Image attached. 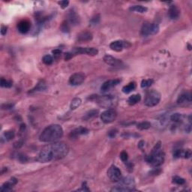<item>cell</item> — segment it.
I'll return each mask as SVG.
<instances>
[{"label": "cell", "instance_id": "6da1fadb", "mask_svg": "<svg viewBox=\"0 0 192 192\" xmlns=\"http://www.w3.org/2000/svg\"><path fill=\"white\" fill-rule=\"evenodd\" d=\"M68 151L69 149L66 143L54 142V143L48 144L42 149L38 156V161L43 163L57 161L65 158Z\"/></svg>", "mask_w": 192, "mask_h": 192}, {"label": "cell", "instance_id": "7a4b0ae2", "mask_svg": "<svg viewBox=\"0 0 192 192\" xmlns=\"http://www.w3.org/2000/svg\"><path fill=\"white\" fill-rule=\"evenodd\" d=\"M62 136L63 129L60 125H50L42 131L39 139L44 143H52L59 140Z\"/></svg>", "mask_w": 192, "mask_h": 192}, {"label": "cell", "instance_id": "3957f363", "mask_svg": "<svg viewBox=\"0 0 192 192\" xmlns=\"http://www.w3.org/2000/svg\"><path fill=\"white\" fill-rule=\"evenodd\" d=\"M147 162L150 164L154 167H158L164 163V153L161 148L160 143H157L152 150L150 155L146 156V158Z\"/></svg>", "mask_w": 192, "mask_h": 192}, {"label": "cell", "instance_id": "277c9868", "mask_svg": "<svg viewBox=\"0 0 192 192\" xmlns=\"http://www.w3.org/2000/svg\"><path fill=\"white\" fill-rule=\"evenodd\" d=\"M119 184L111 189V191H135V182L134 178L131 177H125L119 180Z\"/></svg>", "mask_w": 192, "mask_h": 192}, {"label": "cell", "instance_id": "5b68a950", "mask_svg": "<svg viewBox=\"0 0 192 192\" xmlns=\"http://www.w3.org/2000/svg\"><path fill=\"white\" fill-rule=\"evenodd\" d=\"M95 101L98 105L103 108L111 109L116 106L118 103V98L116 96L109 95L95 97Z\"/></svg>", "mask_w": 192, "mask_h": 192}, {"label": "cell", "instance_id": "8992f818", "mask_svg": "<svg viewBox=\"0 0 192 192\" xmlns=\"http://www.w3.org/2000/svg\"><path fill=\"white\" fill-rule=\"evenodd\" d=\"M161 100V94L156 90H149L146 94L144 104L147 107H154L157 105Z\"/></svg>", "mask_w": 192, "mask_h": 192}, {"label": "cell", "instance_id": "52a82bcc", "mask_svg": "<svg viewBox=\"0 0 192 192\" xmlns=\"http://www.w3.org/2000/svg\"><path fill=\"white\" fill-rule=\"evenodd\" d=\"M159 31L158 25L156 23H145L142 26L140 34L142 36L147 37L150 35H154L157 34Z\"/></svg>", "mask_w": 192, "mask_h": 192}, {"label": "cell", "instance_id": "ba28073f", "mask_svg": "<svg viewBox=\"0 0 192 192\" xmlns=\"http://www.w3.org/2000/svg\"><path fill=\"white\" fill-rule=\"evenodd\" d=\"M117 117V113L114 109H107L101 114V121L105 124H109L114 122Z\"/></svg>", "mask_w": 192, "mask_h": 192}, {"label": "cell", "instance_id": "9c48e42d", "mask_svg": "<svg viewBox=\"0 0 192 192\" xmlns=\"http://www.w3.org/2000/svg\"><path fill=\"white\" fill-rule=\"evenodd\" d=\"M71 53L74 55L87 54L89 56H95L98 53V50L94 47H76Z\"/></svg>", "mask_w": 192, "mask_h": 192}, {"label": "cell", "instance_id": "30bf717a", "mask_svg": "<svg viewBox=\"0 0 192 192\" xmlns=\"http://www.w3.org/2000/svg\"><path fill=\"white\" fill-rule=\"evenodd\" d=\"M107 176L112 182H118L122 179V173L120 170L115 165H112L107 171Z\"/></svg>", "mask_w": 192, "mask_h": 192}, {"label": "cell", "instance_id": "8fae6325", "mask_svg": "<svg viewBox=\"0 0 192 192\" xmlns=\"http://www.w3.org/2000/svg\"><path fill=\"white\" fill-rule=\"evenodd\" d=\"M131 46V44H130L128 41L120 40L113 41L111 44H110V49L114 51H116V52H120V51H122L123 49H128V48H129Z\"/></svg>", "mask_w": 192, "mask_h": 192}, {"label": "cell", "instance_id": "7c38bea8", "mask_svg": "<svg viewBox=\"0 0 192 192\" xmlns=\"http://www.w3.org/2000/svg\"><path fill=\"white\" fill-rule=\"evenodd\" d=\"M85 75L83 73H75L69 78V83L71 86H80L85 81Z\"/></svg>", "mask_w": 192, "mask_h": 192}, {"label": "cell", "instance_id": "4fadbf2b", "mask_svg": "<svg viewBox=\"0 0 192 192\" xmlns=\"http://www.w3.org/2000/svg\"><path fill=\"white\" fill-rule=\"evenodd\" d=\"M104 62L107 63V65H110L114 67H116V68H122V67L124 65L122 60H118L116 58L114 57V56H109V55H106V56L104 57Z\"/></svg>", "mask_w": 192, "mask_h": 192}, {"label": "cell", "instance_id": "5bb4252c", "mask_svg": "<svg viewBox=\"0 0 192 192\" xmlns=\"http://www.w3.org/2000/svg\"><path fill=\"white\" fill-rule=\"evenodd\" d=\"M120 82V79H114V80H110V81H106V82L102 84V86H101V92H106L109 91L110 89L116 86Z\"/></svg>", "mask_w": 192, "mask_h": 192}, {"label": "cell", "instance_id": "9a60e30c", "mask_svg": "<svg viewBox=\"0 0 192 192\" xmlns=\"http://www.w3.org/2000/svg\"><path fill=\"white\" fill-rule=\"evenodd\" d=\"M88 133H89V130L86 128L83 127H79L77 128H75L74 130L71 131L70 133V137L71 139H76V138L79 137L81 135H87Z\"/></svg>", "mask_w": 192, "mask_h": 192}, {"label": "cell", "instance_id": "2e32d148", "mask_svg": "<svg viewBox=\"0 0 192 192\" xmlns=\"http://www.w3.org/2000/svg\"><path fill=\"white\" fill-rule=\"evenodd\" d=\"M191 102V94L190 92H184L179 96L177 99V103L179 104H190Z\"/></svg>", "mask_w": 192, "mask_h": 192}, {"label": "cell", "instance_id": "e0dca14e", "mask_svg": "<svg viewBox=\"0 0 192 192\" xmlns=\"http://www.w3.org/2000/svg\"><path fill=\"white\" fill-rule=\"evenodd\" d=\"M18 180L17 179L14 178V177H12L9 181L5 182V183L2 185V187H1L0 190H1V191H10L12 190L13 187H14L16 184L18 183Z\"/></svg>", "mask_w": 192, "mask_h": 192}, {"label": "cell", "instance_id": "ac0fdd59", "mask_svg": "<svg viewBox=\"0 0 192 192\" xmlns=\"http://www.w3.org/2000/svg\"><path fill=\"white\" fill-rule=\"evenodd\" d=\"M30 26H31V24H30L29 21L23 20H21L18 24V29L20 33L26 34L29 31Z\"/></svg>", "mask_w": 192, "mask_h": 192}, {"label": "cell", "instance_id": "d6986e66", "mask_svg": "<svg viewBox=\"0 0 192 192\" xmlns=\"http://www.w3.org/2000/svg\"><path fill=\"white\" fill-rule=\"evenodd\" d=\"M174 158H189L191 156V149H177L173 152Z\"/></svg>", "mask_w": 192, "mask_h": 192}, {"label": "cell", "instance_id": "ffe728a7", "mask_svg": "<svg viewBox=\"0 0 192 192\" xmlns=\"http://www.w3.org/2000/svg\"><path fill=\"white\" fill-rule=\"evenodd\" d=\"M168 14H169V17L170 19L177 20L179 17L180 11L179 10V8L176 5H170L169 8V11H168Z\"/></svg>", "mask_w": 192, "mask_h": 192}, {"label": "cell", "instance_id": "44dd1931", "mask_svg": "<svg viewBox=\"0 0 192 192\" xmlns=\"http://www.w3.org/2000/svg\"><path fill=\"white\" fill-rule=\"evenodd\" d=\"M92 39V34L89 32H83L77 35L78 41H91Z\"/></svg>", "mask_w": 192, "mask_h": 192}, {"label": "cell", "instance_id": "7402d4cb", "mask_svg": "<svg viewBox=\"0 0 192 192\" xmlns=\"http://www.w3.org/2000/svg\"><path fill=\"white\" fill-rule=\"evenodd\" d=\"M68 21L73 25H77L80 23V18L77 13L74 11H71L68 14Z\"/></svg>", "mask_w": 192, "mask_h": 192}, {"label": "cell", "instance_id": "603a6c76", "mask_svg": "<svg viewBox=\"0 0 192 192\" xmlns=\"http://www.w3.org/2000/svg\"><path fill=\"white\" fill-rule=\"evenodd\" d=\"M141 100V96L140 95H133L130 96L128 99V103L129 105H135L137 104L138 102H140Z\"/></svg>", "mask_w": 192, "mask_h": 192}, {"label": "cell", "instance_id": "cb8c5ba5", "mask_svg": "<svg viewBox=\"0 0 192 192\" xmlns=\"http://www.w3.org/2000/svg\"><path fill=\"white\" fill-rule=\"evenodd\" d=\"M135 88H136V83L135 82H131L122 88V92L125 94H128V93L134 91Z\"/></svg>", "mask_w": 192, "mask_h": 192}, {"label": "cell", "instance_id": "d4e9b609", "mask_svg": "<svg viewBox=\"0 0 192 192\" xmlns=\"http://www.w3.org/2000/svg\"><path fill=\"white\" fill-rule=\"evenodd\" d=\"M130 11L138 13H145L147 11V8L143 5H134L130 8Z\"/></svg>", "mask_w": 192, "mask_h": 192}, {"label": "cell", "instance_id": "484cf974", "mask_svg": "<svg viewBox=\"0 0 192 192\" xmlns=\"http://www.w3.org/2000/svg\"><path fill=\"white\" fill-rule=\"evenodd\" d=\"M98 114V110H90V111L87 112V113L85 114V116H83V119H85V120H89V119H92V118H94V117L97 116Z\"/></svg>", "mask_w": 192, "mask_h": 192}, {"label": "cell", "instance_id": "4316f807", "mask_svg": "<svg viewBox=\"0 0 192 192\" xmlns=\"http://www.w3.org/2000/svg\"><path fill=\"white\" fill-rule=\"evenodd\" d=\"M46 83H44V81H41L37 84V86L34 88L33 89H32V91H30L29 92H39V91H43L44 89H46Z\"/></svg>", "mask_w": 192, "mask_h": 192}, {"label": "cell", "instance_id": "83f0119b", "mask_svg": "<svg viewBox=\"0 0 192 192\" xmlns=\"http://www.w3.org/2000/svg\"><path fill=\"white\" fill-rule=\"evenodd\" d=\"M82 104V101L80 98H75L72 100L71 103V110H75V109L78 108L79 107L81 106Z\"/></svg>", "mask_w": 192, "mask_h": 192}, {"label": "cell", "instance_id": "f1b7e54d", "mask_svg": "<svg viewBox=\"0 0 192 192\" xmlns=\"http://www.w3.org/2000/svg\"><path fill=\"white\" fill-rule=\"evenodd\" d=\"M183 115L181 114H172V116H170V120L173 121L174 122H181L183 120Z\"/></svg>", "mask_w": 192, "mask_h": 192}, {"label": "cell", "instance_id": "f546056e", "mask_svg": "<svg viewBox=\"0 0 192 192\" xmlns=\"http://www.w3.org/2000/svg\"><path fill=\"white\" fill-rule=\"evenodd\" d=\"M151 127V123L149 122H142L137 125V128L140 130H146Z\"/></svg>", "mask_w": 192, "mask_h": 192}, {"label": "cell", "instance_id": "4dcf8cb0", "mask_svg": "<svg viewBox=\"0 0 192 192\" xmlns=\"http://www.w3.org/2000/svg\"><path fill=\"white\" fill-rule=\"evenodd\" d=\"M14 136H15V133L12 130L5 131V133H4V137H5V140H8V141L12 140L13 138L14 137Z\"/></svg>", "mask_w": 192, "mask_h": 192}, {"label": "cell", "instance_id": "1f68e13d", "mask_svg": "<svg viewBox=\"0 0 192 192\" xmlns=\"http://www.w3.org/2000/svg\"><path fill=\"white\" fill-rule=\"evenodd\" d=\"M1 86L4 88H11L12 86L13 83L12 81H7V80H5V79L2 78L1 79Z\"/></svg>", "mask_w": 192, "mask_h": 192}, {"label": "cell", "instance_id": "d6a6232c", "mask_svg": "<svg viewBox=\"0 0 192 192\" xmlns=\"http://www.w3.org/2000/svg\"><path fill=\"white\" fill-rule=\"evenodd\" d=\"M154 81L152 79H149V80H143L141 82V87L142 88H147L151 86L153 84Z\"/></svg>", "mask_w": 192, "mask_h": 192}, {"label": "cell", "instance_id": "836d02e7", "mask_svg": "<svg viewBox=\"0 0 192 192\" xmlns=\"http://www.w3.org/2000/svg\"><path fill=\"white\" fill-rule=\"evenodd\" d=\"M42 61H43V62H44L45 65H51L53 62V59L52 56H50V55H46V56H44V57H43Z\"/></svg>", "mask_w": 192, "mask_h": 192}, {"label": "cell", "instance_id": "e575fe53", "mask_svg": "<svg viewBox=\"0 0 192 192\" xmlns=\"http://www.w3.org/2000/svg\"><path fill=\"white\" fill-rule=\"evenodd\" d=\"M173 182L177 185H184L185 183V180L183 178L179 177H174L173 178Z\"/></svg>", "mask_w": 192, "mask_h": 192}, {"label": "cell", "instance_id": "d590c367", "mask_svg": "<svg viewBox=\"0 0 192 192\" xmlns=\"http://www.w3.org/2000/svg\"><path fill=\"white\" fill-rule=\"evenodd\" d=\"M61 30L63 32H68L69 30H70V28H69V25L67 22H64L62 23L61 26Z\"/></svg>", "mask_w": 192, "mask_h": 192}, {"label": "cell", "instance_id": "8d00e7d4", "mask_svg": "<svg viewBox=\"0 0 192 192\" xmlns=\"http://www.w3.org/2000/svg\"><path fill=\"white\" fill-rule=\"evenodd\" d=\"M100 21V16L99 15H96L95 17H93L90 20V23L92 25H97Z\"/></svg>", "mask_w": 192, "mask_h": 192}, {"label": "cell", "instance_id": "74e56055", "mask_svg": "<svg viewBox=\"0 0 192 192\" xmlns=\"http://www.w3.org/2000/svg\"><path fill=\"white\" fill-rule=\"evenodd\" d=\"M120 158L122 161H124V162H126L128 161V153L125 151L122 152V153L120 154Z\"/></svg>", "mask_w": 192, "mask_h": 192}, {"label": "cell", "instance_id": "f35d334b", "mask_svg": "<svg viewBox=\"0 0 192 192\" xmlns=\"http://www.w3.org/2000/svg\"><path fill=\"white\" fill-rule=\"evenodd\" d=\"M58 4L61 6L62 8L64 9L68 7V5H69V2L68 1H60V2H58Z\"/></svg>", "mask_w": 192, "mask_h": 192}, {"label": "cell", "instance_id": "ab89813d", "mask_svg": "<svg viewBox=\"0 0 192 192\" xmlns=\"http://www.w3.org/2000/svg\"><path fill=\"white\" fill-rule=\"evenodd\" d=\"M13 107H14V104L11 103H8V104H2V110H8V109L12 108Z\"/></svg>", "mask_w": 192, "mask_h": 192}, {"label": "cell", "instance_id": "60d3db41", "mask_svg": "<svg viewBox=\"0 0 192 192\" xmlns=\"http://www.w3.org/2000/svg\"><path fill=\"white\" fill-rule=\"evenodd\" d=\"M18 158H19V161L22 163L26 162V161H28V158L26 157V156H24V155H22V154H20Z\"/></svg>", "mask_w": 192, "mask_h": 192}, {"label": "cell", "instance_id": "b9f144b4", "mask_svg": "<svg viewBox=\"0 0 192 192\" xmlns=\"http://www.w3.org/2000/svg\"><path fill=\"white\" fill-rule=\"evenodd\" d=\"M116 134H117L116 130H111V131H109L108 136L110 137V138H114V137L116 136Z\"/></svg>", "mask_w": 192, "mask_h": 192}, {"label": "cell", "instance_id": "7bdbcfd3", "mask_svg": "<svg viewBox=\"0 0 192 192\" xmlns=\"http://www.w3.org/2000/svg\"><path fill=\"white\" fill-rule=\"evenodd\" d=\"M7 31H8L7 26H2V27H1V34H2V35H6V33H7Z\"/></svg>", "mask_w": 192, "mask_h": 192}, {"label": "cell", "instance_id": "ee69618b", "mask_svg": "<svg viewBox=\"0 0 192 192\" xmlns=\"http://www.w3.org/2000/svg\"><path fill=\"white\" fill-rule=\"evenodd\" d=\"M74 56V54L72 53L71 52H69V53H65V60H69L70 59H71L72 57Z\"/></svg>", "mask_w": 192, "mask_h": 192}, {"label": "cell", "instance_id": "f6af8a7d", "mask_svg": "<svg viewBox=\"0 0 192 192\" xmlns=\"http://www.w3.org/2000/svg\"><path fill=\"white\" fill-rule=\"evenodd\" d=\"M79 191H89V189L88 188L87 185H86V182H83L82 185V188L79 189Z\"/></svg>", "mask_w": 192, "mask_h": 192}, {"label": "cell", "instance_id": "bcb514c9", "mask_svg": "<svg viewBox=\"0 0 192 192\" xmlns=\"http://www.w3.org/2000/svg\"><path fill=\"white\" fill-rule=\"evenodd\" d=\"M53 55L54 56H60L62 53V51L60 50V49H56L54 50H53Z\"/></svg>", "mask_w": 192, "mask_h": 192}, {"label": "cell", "instance_id": "7dc6e473", "mask_svg": "<svg viewBox=\"0 0 192 192\" xmlns=\"http://www.w3.org/2000/svg\"><path fill=\"white\" fill-rule=\"evenodd\" d=\"M161 170H159V169H158V168H155V169L153 170H152V172H151V174H153V175H158V174H159V173H161Z\"/></svg>", "mask_w": 192, "mask_h": 192}, {"label": "cell", "instance_id": "c3c4849f", "mask_svg": "<svg viewBox=\"0 0 192 192\" xmlns=\"http://www.w3.org/2000/svg\"><path fill=\"white\" fill-rule=\"evenodd\" d=\"M22 146H23V142L22 141H18L14 143V147H15V148H20V147Z\"/></svg>", "mask_w": 192, "mask_h": 192}]
</instances>
